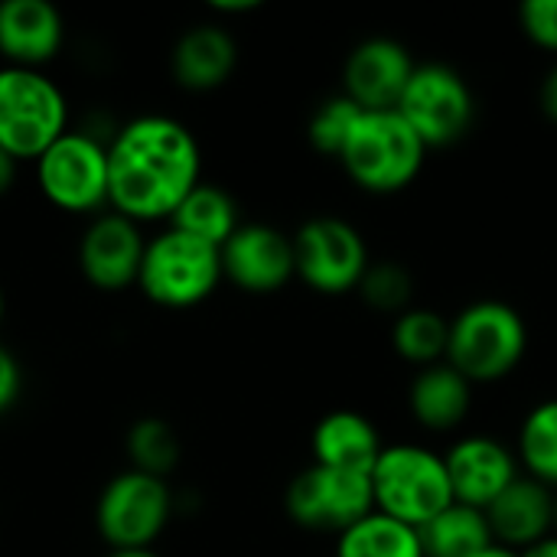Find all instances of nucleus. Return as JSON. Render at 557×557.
<instances>
[{
	"label": "nucleus",
	"instance_id": "f257e3e1",
	"mask_svg": "<svg viewBox=\"0 0 557 557\" xmlns=\"http://www.w3.org/2000/svg\"><path fill=\"white\" fill-rule=\"evenodd\" d=\"M202 183V147L173 114H134L108 140V209L137 225L170 222Z\"/></svg>",
	"mask_w": 557,
	"mask_h": 557
},
{
	"label": "nucleus",
	"instance_id": "f03ea898",
	"mask_svg": "<svg viewBox=\"0 0 557 557\" xmlns=\"http://www.w3.org/2000/svg\"><path fill=\"white\" fill-rule=\"evenodd\" d=\"M529 320L509 300H470L450 317L447 362L473 385H496L516 375L529 356Z\"/></svg>",
	"mask_w": 557,
	"mask_h": 557
},
{
	"label": "nucleus",
	"instance_id": "7ed1b4c3",
	"mask_svg": "<svg viewBox=\"0 0 557 557\" xmlns=\"http://www.w3.org/2000/svg\"><path fill=\"white\" fill-rule=\"evenodd\" d=\"M428 153L431 150L398 108L362 111L336 163L356 189L369 196H398L424 173Z\"/></svg>",
	"mask_w": 557,
	"mask_h": 557
},
{
	"label": "nucleus",
	"instance_id": "20e7f679",
	"mask_svg": "<svg viewBox=\"0 0 557 557\" xmlns=\"http://www.w3.org/2000/svg\"><path fill=\"white\" fill-rule=\"evenodd\" d=\"M65 131H72V108L62 85L46 69L0 62V150L36 163Z\"/></svg>",
	"mask_w": 557,
	"mask_h": 557
},
{
	"label": "nucleus",
	"instance_id": "39448f33",
	"mask_svg": "<svg viewBox=\"0 0 557 557\" xmlns=\"http://www.w3.org/2000/svg\"><path fill=\"white\" fill-rule=\"evenodd\" d=\"M372 493L375 512L398 519L418 532L447 506H454V486L444 454L414 441L385 444L372 470Z\"/></svg>",
	"mask_w": 557,
	"mask_h": 557
},
{
	"label": "nucleus",
	"instance_id": "423d86ee",
	"mask_svg": "<svg viewBox=\"0 0 557 557\" xmlns=\"http://www.w3.org/2000/svg\"><path fill=\"white\" fill-rule=\"evenodd\" d=\"M222 281V251L215 245L199 242L173 225L147 238L137 290L150 304L163 310H193L206 304Z\"/></svg>",
	"mask_w": 557,
	"mask_h": 557
},
{
	"label": "nucleus",
	"instance_id": "0eeeda50",
	"mask_svg": "<svg viewBox=\"0 0 557 557\" xmlns=\"http://www.w3.org/2000/svg\"><path fill=\"white\" fill-rule=\"evenodd\" d=\"M176 516V496L170 480L121 470L114 473L95 499V529L108 552L153 548Z\"/></svg>",
	"mask_w": 557,
	"mask_h": 557
},
{
	"label": "nucleus",
	"instance_id": "6e6552de",
	"mask_svg": "<svg viewBox=\"0 0 557 557\" xmlns=\"http://www.w3.org/2000/svg\"><path fill=\"white\" fill-rule=\"evenodd\" d=\"M33 180L52 209L91 219L108 209V144L72 127L33 163Z\"/></svg>",
	"mask_w": 557,
	"mask_h": 557
},
{
	"label": "nucleus",
	"instance_id": "1a4fd4ad",
	"mask_svg": "<svg viewBox=\"0 0 557 557\" xmlns=\"http://www.w3.org/2000/svg\"><path fill=\"white\" fill-rule=\"evenodd\" d=\"M401 117L414 127L428 150L460 144L480 114L470 78L450 62H418L401 101Z\"/></svg>",
	"mask_w": 557,
	"mask_h": 557
},
{
	"label": "nucleus",
	"instance_id": "9d476101",
	"mask_svg": "<svg viewBox=\"0 0 557 557\" xmlns=\"http://www.w3.org/2000/svg\"><path fill=\"white\" fill-rule=\"evenodd\" d=\"M297 281L320 297L356 294L372 255L366 235L339 215H313L294 232Z\"/></svg>",
	"mask_w": 557,
	"mask_h": 557
},
{
	"label": "nucleus",
	"instance_id": "9b49d317",
	"mask_svg": "<svg viewBox=\"0 0 557 557\" xmlns=\"http://www.w3.org/2000/svg\"><path fill=\"white\" fill-rule=\"evenodd\" d=\"M284 512L304 532L343 535L375 512L372 476L310 463L287 483Z\"/></svg>",
	"mask_w": 557,
	"mask_h": 557
},
{
	"label": "nucleus",
	"instance_id": "f8f14e48",
	"mask_svg": "<svg viewBox=\"0 0 557 557\" xmlns=\"http://www.w3.org/2000/svg\"><path fill=\"white\" fill-rule=\"evenodd\" d=\"M222 274L232 287L251 297H271L297 277L294 235L268 222H242V228L219 248Z\"/></svg>",
	"mask_w": 557,
	"mask_h": 557
},
{
	"label": "nucleus",
	"instance_id": "ddd939ff",
	"mask_svg": "<svg viewBox=\"0 0 557 557\" xmlns=\"http://www.w3.org/2000/svg\"><path fill=\"white\" fill-rule=\"evenodd\" d=\"M147 251V238L137 222L127 215H117L114 209H104L88 219V225L78 235V271L85 284H91L101 294H121L127 287H137L140 261Z\"/></svg>",
	"mask_w": 557,
	"mask_h": 557
},
{
	"label": "nucleus",
	"instance_id": "4468645a",
	"mask_svg": "<svg viewBox=\"0 0 557 557\" xmlns=\"http://www.w3.org/2000/svg\"><path fill=\"white\" fill-rule=\"evenodd\" d=\"M444 463L454 486V503L490 509L519 476L522 463L516 444L496 434H463L444 450Z\"/></svg>",
	"mask_w": 557,
	"mask_h": 557
},
{
	"label": "nucleus",
	"instance_id": "2eb2a0df",
	"mask_svg": "<svg viewBox=\"0 0 557 557\" xmlns=\"http://www.w3.org/2000/svg\"><path fill=\"white\" fill-rule=\"evenodd\" d=\"M418 62L395 36H369L356 42L343 62V95L362 111H395Z\"/></svg>",
	"mask_w": 557,
	"mask_h": 557
},
{
	"label": "nucleus",
	"instance_id": "dca6fc26",
	"mask_svg": "<svg viewBox=\"0 0 557 557\" xmlns=\"http://www.w3.org/2000/svg\"><path fill=\"white\" fill-rule=\"evenodd\" d=\"M65 46V20L49 0L0 3V59L3 65L42 69Z\"/></svg>",
	"mask_w": 557,
	"mask_h": 557
},
{
	"label": "nucleus",
	"instance_id": "f3484780",
	"mask_svg": "<svg viewBox=\"0 0 557 557\" xmlns=\"http://www.w3.org/2000/svg\"><path fill=\"white\" fill-rule=\"evenodd\" d=\"M238 69V42L222 23H196L170 49V75L186 91H215Z\"/></svg>",
	"mask_w": 557,
	"mask_h": 557
},
{
	"label": "nucleus",
	"instance_id": "a211bd4d",
	"mask_svg": "<svg viewBox=\"0 0 557 557\" xmlns=\"http://www.w3.org/2000/svg\"><path fill=\"white\" fill-rule=\"evenodd\" d=\"M493 542L509 552H525L542 539L555 535V490L532 476H519L490 509H486Z\"/></svg>",
	"mask_w": 557,
	"mask_h": 557
},
{
	"label": "nucleus",
	"instance_id": "6ab92c4d",
	"mask_svg": "<svg viewBox=\"0 0 557 557\" xmlns=\"http://www.w3.org/2000/svg\"><path fill=\"white\" fill-rule=\"evenodd\" d=\"M382 450H385V441H382L379 424L369 414L352 411V408H336L323 414L310 434L313 463L330 467V470L372 476Z\"/></svg>",
	"mask_w": 557,
	"mask_h": 557
},
{
	"label": "nucleus",
	"instance_id": "aec40b11",
	"mask_svg": "<svg viewBox=\"0 0 557 557\" xmlns=\"http://www.w3.org/2000/svg\"><path fill=\"white\" fill-rule=\"evenodd\" d=\"M476 405V385L460 375L450 362L418 369L408 385V411L418 428L431 434L460 431Z\"/></svg>",
	"mask_w": 557,
	"mask_h": 557
},
{
	"label": "nucleus",
	"instance_id": "412c9836",
	"mask_svg": "<svg viewBox=\"0 0 557 557\" xmlns=\"http://www.w3.org/2000/svg\"><path fill=\"white\" fill-rule=\"evenodd\" d=\"M199 242H209L215 248H222L238 228H242V212H238V202L235 196L219 186V183H209L202 180L183 202L180 209L173 212V219L166 222Z\"/></svg>",
	"mask_w": 557,
	"mask_h": 557
},
{
	"label": "nucleus",
	"instance_id": "4be33fe9",
	"mask_svg": "<svg viewBox=\"0 0 557 557\" xmlns=\"http://www.w3.org/2000/svg\"><path fill=\"white\" fill-rule=\"evenodd\" d=\"M428 557H476L493 548V529L483 509L454 503L421 529Z\"/></svg>",
	"mask_w": 557,
	"mask_h": 557
},
{
	"label": "nucleus",
	"instance_id": "5701e85b",
	"mask_svg": "<svg viewBox=\"0 0 557 557\" xmlns=\"http://www.w3.org/2000/svg\"><path fill=\"white\" fill-rule=\"evenodd\" d=\"M450 343V317L434 307H408L392 320V349L401 362L414 369H428L447 362Z\"/></svg>",
	"mask_w": 557,
	"mask_h": 557
},
{
	"label": "nucleus",
	"instance_id": "b1692460",
	"mask_svg": "<svg viewBox=\"0 0 557 557\" xmlns=\"http://www.w3.org/2000/svg\"><path fill=\"white\" fill-rule=\"evenodd\" d=\"M336 557H428L421 532L382 512L336 535Z\"/></svg>",
	"mask_w": 557,
	"mask_h": 557
},
{
	"label": "nucleus",
	"instance_id": "393cba45",
	"mask_svg": "<svg viewBox=\"0 0 557 557\" xmlns=\"http://www.w3.org/2000/svg\"><path fill=\"white\" fill-rule=\"evenodd\" d=\"M522 473L557 490V395L532 405L516 434Z\"/></svg>",
	"mask_w": 557,
	"mask_h": 557
},
{
	"label": "nucleus",
	"instance_id": "a878e982",
	"mask_svg": "<svg viewBox=\"0 0 557 557\" xmlns=\"http://www.w3.org/2000/svg\"><path fill=\"white\" fill-rule=\"evenodd\" d=\"M124 447H127L131 470H140V473H150L160 480H170V473L183 460V441H180L176 428L166 418H153V414L137 418L127 428Z\"/></svg>",
	"mask_w": 557,
	"mask_h": 557
},
{
	"label": "nucleus",
	"instance_id": "bb28decb",
	"mask_svg": "<svg viewBox=\"0 0 557 557\" xmlns=\"http://www.w3.org/2000/svg\"><path fill=\"white\" fill-rule=\"evenodd\" d=\"M356 294L362 297V304L369 310L385 313V317L395 320L398 313H405L408 307H414L411 304V297H414V277H411L408 264H401L395 258H382V261H372L369 264V271H366V277H362V284H359Z\"/></svg>",
	"mask_w": 557,
	"mask_h": 557
},
{
	"label": "nucleus",
	"instance_id": "cd10ccee",
	"mask_svg": "<svg viewBox=\"0 0 557 557\" xmlns=\"http://www.w3.org/2000/svg\"><path fill=\"white\" fill-rule=\"evenodd\" d=\"M362 117V108L346 98L343 91L330 95L326 101L317 104V111L310 114V124H307V140L310 147L320 153V157H330V160H339L352 127L359 124Z\"/></svg>",
	"mask_w": 557,
	"mask_h": 557
},
{
	"label": "nucleus",
	"instance_id": "c85d7f7f",
	"mask_svg": "<svg viewBox=\"0 0 557 557\" xmlns=\"http://www.w3.org/2000/svg\"><path fill=\"white\" fill-rule=\"evenodd\" d=\"M519 29L532 46L557 55V0H522Z\"/></svg>",
	"mask_w": 557,
	"mask_h": 557
},
{
	"label": "nucleus",
	"instance_id": "c756f323",
	"mask_svg": "<svg viewBox=\"0 0 557 557\" xmlns=\"http://www.w3.org/2000/svg\"><path fill=\"white\" fill-rule=\"evenodd\" d=\"M23 385H26V379H23L20 359L13 356V349H7V346L0 343V418L10 414V411L20 405Z\"/></svg>",
	"mask_w": 557,
	"mask_h": 557
},
{
	"label": "nucleus",
	"instance_id": "7c9ffc66",
	"mask_svg": "<svg viewBox=\"0 0 557 557\" xmlns=\"http://www.w3.org/2000/svg\"><path fill=\"white\" fill-rule=\"evenodd\" d=\"M539 108L552 124H557V62L545 72V78L539 85Z\"/></svg>",
	"mask_w": 557,
	"mask_h": 557
},
{
	"label": "nucleus",
	"instance_id": "2f4dec72",
	"mask_svg": "<svg viewBox=\"0 0 557 557\" xmlns=\"http://www.w3.org/2000/svg\"><path fill=\"white\" fill-rule=\"evenodd\" d=\"M261 7V0H212L209 10L215 16H245V13H255Z\"/></svg>",
	"mask_w": 557,
	"mask_h": 557
},
{
	"label": "nucleus",
	"instance_id": "473e14b6",
	"mask_svg": "<svg viewBox=\"0 0 557 557\" xmlns=\"http://www.w3.org/2000/svg\"><path fill=\"white\" fill-rule=\"evenodd\" d=\"M20 160H13L7 150H0V199L16 186V176H20Z\"/></svg>",
	"mask_w": 557,
	"mask_h": 557
},
{
	"label": "nucleus",
	"instance_id": "72a5a7b5",
	"mask_svg": "<svg viewBox=\"0 0 557 557\" xmlns=\"http://www.w3.org/2000/svg\"><path fill=\"white\" fill-rule=\"evenodd\" d=\"M519 557H557V535H548V539H542L539 545H532V548L519 552Z\"/></svg>",
	"mask_w": 557,
	"mask_h": 557
},
{
	"label": "nucleus",
	"instance_id": "f704fd0d",
	"mask_svg": "<svg viewBox=\"0 0 557 557\" xmlns=\"http://www.w3.org/2000/svg\"><path fill=\"white\" fill-rule=\"evenodd\" d=\"M101 557H163L153 548H124V552H104Z\"/></svg>",
	"mask_w": 557,
	"mask_h": 557
},
{
	"label": "nucleus",
	"instance_id": "c9c22d12",
	"mask_svg": "<svg viewBox=\"0 0 557 557\" xmlns=\"http://www.w3.org/2000/svg\"><path fill=\"white\" fill-rule=\"evenodd\" d=\"M476 557H519L516 552H509V548H499V545H493V548H486L483 555Z\"/></svg>",
	"mask_w": 557,
	"mask_h": 557
},
{
	"label": "nucleus",
	"instance_id": "e433bc0d",
	"mask_svg": "<svg viewBox=\"0 0 557 557\" xmlns=\"http://www.w3.org/2000/svg\"><path fill=\"white\" fill-rule=\"evenodd\" d=\"M3 317H7V300H3V290H0V323H3Z\"/></svg>",
	"mask_w": 557,
	"mask_h": 557
},
{
	"label": "nucleus",
	"instance_id": "4c0bfd02",
	"mask_svg": "<svg viewBox=\"0 0 557 557\" xmlns=\"http://www.w3.org/2000/svg\"><path fill=\"white\" fill-rule=\"evenodd\" d=\"M555 535H557V490H555Z\"/></svg>",
	"mask_w": 557,
	"mask_h": 557
}]
</instances>
